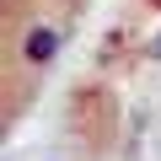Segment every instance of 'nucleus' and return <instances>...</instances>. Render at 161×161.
I'll use <instances>...</instances> for the list:
<instances>
[{
	"mask_svg": "<svg viewBox=\"0 0 161 161\" xmlns=\"http://www.w3.org/2000/svg\"><path fill=\"white\" fill-rule=\"evenodd\" d=\"M64 32H70V22H48L43 11L27 22V27H11V70H32V75H43L54 59H59V48H64Z\"/></svg>",
	"mask_w": 161,
	"mask_h": 161,
	"instance_id": "1",
	"label": "nucleus"
},
{
	"mask_svg": "<svg viewBox=\"0 0 161 161\" xmlns=\"http://www.w3.org/2000/svg\"><path fill=\"white\" fill-rule=\"evenodd\" d=\"M156 54H161V38H156Z\"/></svg>",
	"mask_w": 161,
	"mask_h": 161,
	"instance_id": "2",
	"label": "nucleus"
},
{
	"mask_svg": "<svg viewBox=\"0 0 161 161\" xmlns=\"http://www.w3.org/2000/svg\"><path fill=\"white\" fill-rule=\"evenodd\" d=\"M75 6H80V0H75Z\"/></svg>",
	"mask_w": 161,
	"mask_h": 161,
	"instance_id": "3",
	"label": "nucleus"
}]
</instances>
